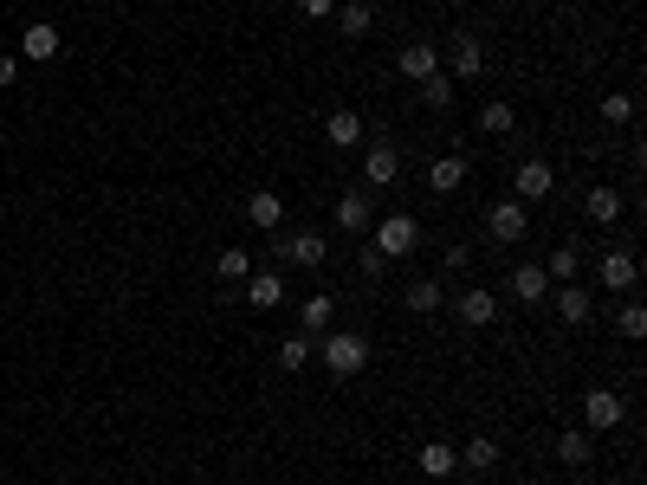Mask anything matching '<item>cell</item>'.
<instances>
[{
    "instance_id": "cell-1",
    "label": "cell",
    "mask_w": 647,
    "mask_h": 485,
    "mask_svg": "<svg viewBox=\"0 0 647 485\" xmlns=\"http://www.w3.org/2000/svg\"><path fill=\"white\" fill-rule=\"evenodd\" d=\"M318 363L330 376H356L369 363V337L363 330H330V337H318Z\"/></svg>"
},
{
    "instance_id": "cell-2",
    "label": "cell",
    "mask_w": 647,
    "mask_h": 485,
    "mask_svg": "<svg viewBox=\"0 0 647 485\" xmlns=\"http://www.w3.org/2000/svg\"><path fill=\"white\" fill-rule=\"evenodd\" d=\"M324 233H311V227H298V233H285V227H272V259L279 266H324Z\"/></svg>"
},
{
    "instance_id": "cell-3",
    "label": "cell",
    "mask_w": 647,
    "mask_h": 485,
    "mask_svg": "<svg viewBox=\"0 0 647 485\" xmlns=\"http://www.w3.org/2000/svg\"><path fill=\"white\" fill-rule=\"evenodd\" d=\"M596 279H602V291H628L641 279L635 246H602V253H596Z\"/></svg>"
},
{
    "instance_id": "cell-4",
    "label": "cell",
    "mask_w": 647,
    "mask_h": 485,
    "mask_svg": "<svg viewBox=\"0 0 647 485\" xmlns=\"http://www.w3.org/2000/svg\"><path fill=\"white\" fill-rule=\"evenodd\" d=\"M415 246H421V220H415V214H389V220L376 227V253H382V259H408Z\"/></svg>"
},
{
    "instance_id": "cell-5",
    "label": "cell",
    "mask_w": 647,
    "mask_h": 485,
    "mask_svg": "<svg viewBox=\"0 0 647 485\" xmlns=\"http://www.w3.org/2000/svg\"><path fill=\"white\" fill-rule=\"evenodd\" d=\"M486 72V39L479 33H453V52H447V78L453 85H473Z\"/></svg>"
},
{
    "instance_id": "cell-6",
    "label": "cell",
    "mask_w": 647,
    "mask_h": 485,
    "mask_svg": "<svg viewBox=\"0 0 647 485\" xmlns=\"http://www.w3.org/2000/svg\"><path fill=\"white\" fill-rule=\"evenodd\" d=\"M583 421H589V434H609V427L628 421V401L615 395V388H589L583 395Z\"/></svg>"
},
{
    "instance_id": "cell-7",
    "label": "cell",
    "mask_w": 647,
    "mask_h": 485,
    "mask_svg": "<svg viewBox=\"0 0 647 485\" xmlns=\"http://www.w3.org/2000/svg\"><path fill=\"white\" fill-rule=\"evenodd\" d=\"M486 227H492V240H525V227H531V214H525V201H512V194H505V201H492L486 207Z\"/></svg>"
},
{
    "instance_id": "cell-8",
    "label": "cell",
    "mask_w": 647,
    "mask_h": 485,
    "mask_svg": "<svg viewBox=\"0 0 647 485\" xmlns=\"http://www.w3.org/2000/svg\"><path fill=\"white\" fill-rule=\"evenodd\" d=\"M453 311H460V324H466V330H486L492 317H499V291H486V285H466L460 298H453Z\"/></svg>"
},
{
    "instance_id": "cell-9",
    "label": "cell",
    "mask_w": 647,
    "mask_h": 485,
    "mask_svg": "<svg viewBox=\"0 0 647 485\" xmlns=\"http://www.w3.org/2000/svg\"><path fill=\"white\" fill-rule=\"evenodd\" d=\"M557 188V169H550V162H518V175H512V201H544V194Z\"/></svg>"
},
{
    "instance_id": "cell-10",
    "label": "cell",
    "mask_w": 647,
    "mask_h": 485,
    "mask_svg": "<svg viewBox=\"0 0 647 485\" xmlns=\"http://www.w3.org/2000/svg\"><path fill=\"white\" fill-rule=\"evenodd\" d=\"M395 175H402V149H395V143H369V156H363V182H369V188H389Z\"/></svg>"
},
{
    "instance_id": "cell-11",
    "label": "cell",
    "mask_w": 647,
    "mask_h": 485,
    "mask_svg": "<svg viewBox=\"0 0 647 485\" xmlns=\"http://www.w3.org/2000/svg\"><path fill=\"white\" fill-rule=\"evenodd\" d=\"M337 227L350 233V240H356V233H369V227H376V214H369V194H363V188L337 194Z\"/></svg>"
},
{
    "instance_id": "cell-12",
    "label": "cell",
    "mask_w": 647,
    "mask_h": 485,
    "mask_svg": "<svg viewBox=\"0 0 647 485\" xmlns=\"http://www.w3.org/2000/svg\"><path fill=\"white\" fill-rule=\"evenodd\" d=\"M246 304H253V311H279L285 304V279L279 272H246Z\"/></svg>"
},
{
    "instance_id": "cell-13",
    "label": "cell",
    "mask_w": 647,
    "mask_h": 485,
    "mask_svg": "<svg viewBox=\"0 0 647 485\" xmlns=\"http://www.w3.org/2000/svg\"><path fill=\"white\" fill-rule=\"evenodd\" d=\"M246 220H253L259 233H272V227H285V201L272 188H259V194H246Z\"/></svg>"
},
{
    "instance_id": "cell-14",
    "label": "cell",
    "mask_w": 647,
    "mask_h": 485,
    "mask_svg": "<svg viewBox=\"0 0 647 485\" xmlns=\"http://www.w3.org/2000/svg\"><path fill=\"white\" fill-rule=\"evenodd\" d=\"M505 291H512L518 304H544V298H550V272H544V266H518Z\"/></svg>"
},
{
    "instance_id": "cell-15",
    "label": "cell",
    "mask_w": 647,
    "mask_h": 485,
    "mask_svg": "<svg viewBox=\"0 0 647 485\" xmlns=\"http://www.w3.org/2000/svg\"><path fill=\"white\" fill-rule=\"evenodd\" d=\"M550 291H557V317H563V324H589V311H596V298H589V291L583 285H550Z\"/></svg>"
},
{
    "instance_id": "cell-16",
    "label": "cell",
    "mask_w": 647,
    "mask_h": 485,
    "mask_svg": "<svg viewBox=\"0 0 647 485\" xmlns=\"http://www.w3.org/2000/svg\"><path fill=\"white\" fill-rule=\"evenodd\" d=\"M20 52H26V59H39V65H46V59H59V26L33 20V26L20 33Z\"/></svg>"
},
{
    "instance_id": "cell-17",
    "label": "cell",
    "mask_w": 647,
    "mask_h": 485,
    "mask_svg": "<svg viewBox=\"0 0 647 485\" xmlns=\"http://www.w3.org/2000/svg\"><path fill=\"white\" fill-rule=\"evenodd\" d=\"M440 72V46H428V39H415V46H402V78H434Z\"/></svg>"
},
{
    "instance_id": "cell-18",
    "label": "cell",
    "mask_w": 647,
    "mask_h": 485,
    "mask_svg": "<svg viewBox=\"0 0 647 485\" xmlns=\"http://www.w3.org/2000/svg\"><path fill=\"white\" fill-rule=\"evenodd\" d=\"M305 363H318V337H311V330H292V337L279 343V369H305Z\"/></svg>"
},
{
    "instance_id": "cell-19",
    "label": "cell",
    "mask_w": 647,
    "mask_h": 485,
    "mask_svg": "<svg viewBox=\"0 0 647 485\" xmlns=\"http://www.w3.org/2000/svg\"><path fill=\"white\" fill-rule=\"evenodd\" d=\"M324 136L337 149H356V143H363V117H356V110H330V117H324Z\"/></svg>"
},
{
    "instance_id": "cell-20",
    "label": "cell",
    "mask_w": 647,
    "mask_h": 485,
    "mask_svg": "<svg viewBox=\"0 0 647 485\" xmlns=\"http://www.w3.org/2000/svg\"><path fill=\"white\" fill-rule=\"evenodd\" d=\"M453 460H460V466H473V473H492V466H499V440H492V434H473L460 453H453Z\"/></svg>"
},
{
    "instance_id": "cell-21",
    "label": "cell",
    "mask_w": 647,
    "mask_h": 485,
    "mask_svg": "<svg viewBox=\"0 0 647 485\" xmlns=\"http://www.w3.org/2000/svg\"><path fill=\"white\" fill-rule=\"evenodd\" d=\"M337 26H343V39H363L369 26H376V7H369V0H343V7H337Z\"/></svg>"
},
{
    "instance_id": "cell-22",
    "label": "cell",
    "mask_w": 647,
    "mask_h": 485,
    "mask_svg": "<svg viewBox=\"0 0 647 485\" xmlns=\"http://www.w3.org/2000/svg\"><path fill=\"white\" fill-rule=\"evenodd\" d=\"M583 207H589V220H596V227H615L628 201H622V194H615V188H589V201H583Z\"/></svg>"
},
{
    "instance_id": "cell-23",
    "label": "cell",
    "mask_w": 647,
    "mask_h": 485,
    "mask_svg": "<svg viewBox=\"0 0 647 485\" xmlns=\"http://www.w3.org/2000/svg\"><path fill=\"white\" fill-rule=\"evenodd\" d=\"M330 317H337V298L318 291V298H305V311H298V330H311V337H318V330H330Z\"/></svg>"
},
{
    "instance_id": "cell-24",
    "label": "cell",
    "mask_w": 647,
    "mask_h": 485,
    "mask_svg": "<svg viewBox=\"0 0 647 485\" xmlns=\"http://www.w3.org/2000/svg\"><path fill=\"white\" fill-rule=\"evenodd\" d=\"M460 182H466V156H440L434 169H428V188H434V194H453Z\"/></svg>"
},
{
    "instance_id": "cell-25",
    "label": "cell",
    "mask_w": 647,
    "mask_h": 485,
    "mask_svg": "<svg viewBox=\"0 0 647 485\" xmlns=\"http://www.w3.org/2000/svg\"><path fill=\"white\" fill-rule=\"evenodd\" d=\"M557 460L576 466V473L589 466V434H583V427H563V434H557Z\"/></svg>"
},
{
    "instance_id": "cell-26",
    "label": "cell",
    "mask_w": 647,
    "mask_h": 485,
    "mask_svg": "<svg viewBox=\"0 0 647 485\" xmlns=\"http://www.w3.org/2000/svg\"><path fill=\"white\" fill-rule=\"evenodd\" d=\"M440 298H447V291H440V279H415V285L402 291V304H408V311H421V317L440 311Z\"/></svg>"
},
{
    "instance_id": "cell-27",
    "label": "cell",
    "mask_w": 647,
    "mask_h": 485,
    "mask_svg": "<svg viewBox=\"0 0 647 485\" xmlns=\"http://www.w3.org/2000/svg\"><path fill=\"white\" fill-rule=\"evenodd\" d=\"M576 266H583V253H576V246H570V240H563V246H557V253H550V259H544V272H550V285H570V279H576Z\"/></svg>"
},
{
    "instance_id": "cell-28",
    "label": "cell",
    "mask_w": 647,
    "mask_h": 485,
    "mask_svg": "<svg viewBox=\"0 0 647 485\" xmlns=\"http://www.w3.org/2000/svg\"><path fill=\"white\" fill-rule=\"evenodd\" d=\"M415 460H421V473H428V479H447L453 473V447H447V440H428Z\"/></svg>"
},
{
    "instance_id": "cell-29",
    "label": "cell",
    "mask_w": 647,
    "mask_h": 485,
    "mask_svg": "<svg viewBox=\"0 0 647 485\" xmlns=\"http://www.w3.org/2000/svg\"><path fill=\"white\" fill-rule=\"evenodd\" d=\"M479 130H492V136H512V130H518V110H512V104H499V97H492V104L479 110Z\"/></svg>"
},
{
    "instance_id": "cell-30",
    "label": "cell",
    "mask_w": 647,
    "mask_h": 485,
    "mask_svg": "<svg viewBox=\"0 0 647 485\" xmlns=\"http://www.w3.org/2000/svg\"><path fill=\"white\" fill-rule=\"evenodd\" d=\"M214 272H220V279H246V272H253V253H246V246H220Z\"/></svg>"
},
{
    "instance_id": "cell-31",
    "label": "cell",
    "mask_w": 647,
    "mask_h": 485,
    "mask_svg": "<svg viewBox=\"0 0 647 485\" xmlns=\"http://www.w3.org/2000/svg\"><path fill=\"white\" fill-rule=\"evenodd\" d=\"M421 104H428V110H447V104H453V78H447V72L421 78Z\"/></svg>"
},
{
    "instance_id": "cell-32",
    "label": "cell",
    "mask_w": 647,
    "mask_h": 485,
    "mask_svg": "<svg viewBox=\"0 0 647 485\" xmlns=\"http://www.w3.org/2000/svg\"><path fill=\"white\" fill-rule=\"evenodd\" d=\"M628 117H635V97H628V91H609V97H602V123H628Z\"/></svg>"
},
{
    "instance_id": "cell-33",
    "label": "cell",
    "mask_w": 647,
    "mask_h": 485,
    "mask_svg": "<svg viewBox=\"0 0 647 485\" xmlns=\"http://www.w3.org/2000/svg\"><path fill=\"white\" fill-rule=\"evenodd\" d=\"M622 337H647V311L641 304H622Z\"/></svg>"
},
{
    "instance_id": "cell-34",
    "label": "cell",
    "mask_w": 647,
    "mask_h": 485,
    "mask_svg": "<svg viewBox=\"0 0 647 485\" xmlns=\"http://www.w3.org/2000/svg\"><path fill=\"white\" fill-rule=\"evenodd\" d=\"M356 266H363V279H382V266H389V259H382L376 246H363V253H356Z\"/></svg>"
},
{
    "instance_id": "cell-35",
    "label": "cell",
    "mask_w": 647,
    "mask_h": 485,
    "mask_svg": "<svg viewBox=\"0 0 647 485\" xmlns=\"http://www.w3.org/2000/svg\"><path fill=\"white\" fill-rule=\"evenodd\" d=\"M298 13H305V20H330V13H337V0H298Z\"/></svg>"
},
{
    "instance_id": "cell-36",
    "label": "cell",
    "mask_w": 647,
    "mask_h": 485,
    "mask_svg": "<svg viewBox=\"0 0 647 485\" xmlns=\"http://www.w3.org/2000/svg\"><path fill=\"white\" fill-rule=\"evenodd\" d=\"M13 72H20V65H13V59H7V52H0V91H7V85H13Z\"/></svg>"
},
{
    "instance_id": "cell-37",
    "label": "cell",
    "mask_w": 647,
    "mask_h": 485,
    "mask_svg": "<svg viewBox=\"0 0 647 485\" xmlns=\"http://www.w3.org/2000/svg\"><path fill=\"white\" fill-rule=\"evenodd\" d=\"M570 485H596V479H570Z\"/></svg>"
}]
</instances>
